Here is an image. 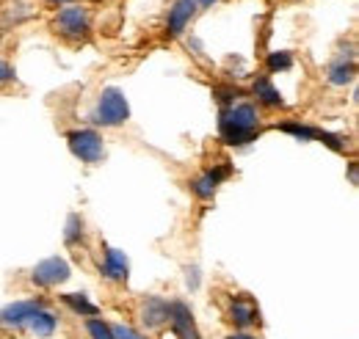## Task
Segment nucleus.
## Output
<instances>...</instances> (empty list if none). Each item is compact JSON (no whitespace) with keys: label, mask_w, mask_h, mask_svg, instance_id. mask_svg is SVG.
Listing matches in <instances>:
<instances>
[{"label":"nucleus","mask_w":359,"mask_h":339,"mask_svg":"<svg viewBox=\"0 0 359 339\" xmlns=\"http://www.w3.org/2000/svg\"><path fill=\"white\" fill-rule=\"evenodd\" d=\"M219 132L229 146H243L260 135V113L252 102L226 105L219 113Z\"/></svg>","instance_id":"1"},{"label":"nucleus","mask_w":359,"mask_h":339,"mask_svg":"<svg viewBox=\"0 0 359 339\" xmlns=\"http://www.w3.org/2000/svg\"><path fill=\"white\" fill-rule=\"evenodd\" d=\"M130 119V105L119 88H105L97 99V108L91 111V122L102 127H119Z\"/></svg>","instance_id":"2"},{"label":"nucleus","mask_w":359,"mask_h":339,"mask_svg":"<svg viewBox=\"0 0 359 339\" xmlns=\"http://www.w3.org/2000/svg\"><path fill=\"white\" fill-rule=\"evenodd\" d=\"M91 25L89 8L83 6H69V8H61L55 17H53V31L69 42H78V39H86Z\"/></svg>","instance_id":"3"},{"label":"nucleus","mask_w":359,"mask_h":339,"mask_svg":"<svg viewBox=\"0 0 359 339\" xmlns=\"http://www.w3.org/2000/svg\"><path fill=\"white\" fill-rule=\"evenodd\" d=\"M67 141H69L72 155H75L81 163H86V166L102 163V158H105V144H102V135H100L97 130H72V132L67 135Z\"/></svg>","instance_id":"4"},{"label":"nucleus","mask_w":359,"mask_h":339,"mask_svg":"<svg viewBox=\"0 0 359 339\" xmlns=\"http://www.w3.org/2000/svg\"><path fill=\"white\" fill-rule=\"evenodd\" d=\"M69 279V265L58 256H50V259H42L34 273H31V282L39 284V287H58Z\"/></svg>","instance_id":"5"},{"label":"nucleus","mask_w":359,"mask_h":339,"mask_svg":"<svg viewBox=\"0 0 359 339\" xmlns=\"http://www.w3.org/2000/svg\"><path fill=\"white\" fill-rule=\"evenodd\" d=\"M39 309H45L42 300H14V303H8L0 312V326H6V328H22V326H28V320Z\"/></svg>","instance_id":"6"},{"label":"nucleus","mask_w":359,"mask_h":339,"mask_svg":"<svg viewBox=\"0 0 359 339\" xmlns=\"http://www.w3.org/2000/svg\"><path fill=\"white\" fill-rule=\"evenodd\" d=\"M169 312H172V303L158 296H149L147 300H141V306H138V317H141V323H144L147 328H161V326H166V323H169Z\"/></svg>","instance_id":"7"},{"label":"nucleus","mask_w":359,"mask_h":339,"mask_svg":"<svg viewBox=\"0 0 359 339\" xmlns=\"http://www.w3.org/2000/svg\"><path fill=\"white\" fill-rule=\"evenodd\" d=\"M194 14H196V3H194V0H175V6L169 8V17H166V31H169V36H175V39L182 36L185 28L191 25Z\"/></svg>","instance_id":"8"},{"label":"nucleus","mask_w":359,"mask_h":339,"mask_svg":"<svg viewBox=\"0 0 359 339\" xmlns=\"http://www.w3.org/2000/svg\"><path fill=\"white\" fill-rule=\"evenodd\" d=\"M229 174H232V169H229V166H216V169H208L205 174H199L196 179H191V191H194L199 199H213V193L219 191V185L224 182Z\"/></svg>","instance_id":"9"},{"label":"nucleus","mask_w":359,"mask_h":339,"mask_svg":"<svg viewBox=\"0 0 359 339\" xmlns=\"http://www.w3.org/2000/svg\"><path fill=\"white\" fill-rule=\"evenodd\" d=\"M169 320H172V328H175V337L177 339H202L199 328H196V323H194L191 309H188L182 300H175V303H172Z\"/></svg>","instance_id":"10"},{"label":"nucleus","mask_w":359,"mask_h":339,"mask_svg":"<svg viewBox=\"0 0 359 339\" xmlns=\"http://www.w3.org/2000/svg\"><path fill=\"white\" fill-rule=\"evenodd\" d=\"M102 273H105L108 279H114V282H128V276H130V262H128V256L122 254L119 249L105 246V249H102Z\"/></svg>","instance_id":"11"},{"label":"nucleus","mask_w":359,"mask_h":339,"mask_svg":"<svg viewBox=\"0 0 359 339\" xmlns=\"http://www.w3.org/2000/svg\"><path fill=\"white\" fill-rule=\"evenodd\" d=\"M229 320H232L238 328H249V326L260 323V309L252 303V298L241 296L229 303Z\"/></svg>","instance_id":"12"},{"label":"nucleus","mask_w":359,"mask_h":339,"mask_svg":"<svg viewBox=\"0 0 359 339\" xmlns=\"http://www.w3.org/2000/svg\"><path fill=\"white\" fill-rule=\"evenodd\" d=\"M255 97H257V102H263V105H269V108H282V105H285V102H282V94L273 88V83H271L266 75L255 81Z\"/></svg>","instance_id":"13"},{"label":"nucleus","mask_w":359,"mask_h":339,"mask_svg":"<svg viewBox=\"0 0 359 339\" xmlns=\"http://www.w3.org/2000/svg\"><path fill=\"white\" fill-rule=\"evenodd\" d=\"M55 326H58V317H55L53 312H47V309H39V312L28 320V328H31L36 337H53Z\"/></svg>","instance_id":"14"},{"label":"nucleus","mask_w":359,"mask_h":339,"mask_svg":"<svg viewBox=\"0 0 359 339\" xmlns=\"http://www.w3.org/2000/svg\"><path fill=\"white\" fill-rule=\"evenodd\" d=\"M61 300H64V306H69L75 314H83V317H97V314H100V306L91 303L83 293H67V296H61Z\"/></svg>","instance_id":"15"},{"label":"nucleus","mask_w":359,"mask_h":339,"mask_svg":"<svg viewBox=\"0 0 359 339\" xmlns=\"http://www.w3.org/2000/svg\"><path fill=\"white\" fill-rule=\"evenodd\" d=\"M354 72H357V69H354V61H351V58H348V61L340 58V61H334L332 69H329V83L332 85L351 83V81H354Z\"/></svg>","instance_id":"16"},{"label":"nucleus","mask_w":359,"mask_h":339,"mask_svg":"<svg viewBox=\"0 0 359 339\" xmlns=\"http://www.w3.org/2000/svg\"><path fill=\"white\" fill-rule=\"evenodd\" d=\"M276 127L282 130V132H287V135H293V138H299V141H315V138H318V127H310V125L282 122V125H276Z\"/></svg>","instance_id":"17"},{"label":"nucleus","mask_w":359,"mask_h":339,"mask_svg":"<svg viewBox=\"0 0 359 339\" xmlns=\"http://www.w3.org/2000/svg\"><path fill=\"white\" fill-rule=\"evenodd\" d=\"M64 240H67V246H78V243L83 240V218H81V215H69V218H67Z\"/></svg>","instance_id":"18"},{"label":"nucleus","mask_w":359,"mask_h":339,"mask_svg":"<svg viewBox=\"0 0 359 339\" xmlns=\"http://www.w3.org/2000/svg\"><path fill=\"white\" fill-rule=\"evenodd\" d=\"M266 67H269V72H287L293 67V55L290 53H271Z\"/></svg>","instance_id":"19"},{"label":"nucleus","mask_w":359,"mask_h":339,"mask_svg":"<svg viewBox=\"0 0 359 339\" xmlns=\"http://www.w3.org/2000/svg\"><path fill=\"white\" fill-rule=\"evenodd\" d=\"M213 94H216V99H219L224 108L226 105H235V102L243 97V91H241V88H235V85H216V88H213Z\"/></svg>","instance_id":"20"},{"label":"nucleus","mask_w":359,"mask_h":339,"mask_svg":"<svg viewBox=\"0 0 359 339\" xmlns=\"http://www.w3.org/2000/svg\"><path fill=\"white\" fill-rule=\"evenodd\" d=\"M86 328H89L91 339H114V331H111V326H108V323H102V320H97V317H89Z\"/></svg>","instance_id":"21"},{"label":"nucleus","mask_w":359,"mask_h":339,"mask_svg":"<svg viewBox=\"0 0 359 339\" xmlns=\"http://www.w3.org/2000/svg\"><path fill=\"white\" fill-rule=\"evenodd\" d=\"M315 141H323L329 149L334 152H346V138L343 135H334V132H326V130H318V138Z\"/></svg>","instance_id":"22"},{"label":"nucleus","mask_w":359,"mask_h":339,"mask_svg":"<svg viewBox=\"0 0 359 339\" xmlns=\"http://www.w3.org/2000/svg\"><path fill=\"white\" fill-rule=\"evenodd\" d=\"M111 331H114V339H147L130 326H111Z\"/></svg>","instance_id":"23"},{"label":"nucleus","mask_w":359,"mask_h":339,"mask_svg":"<svg viewBox=\"0 0 359 339\" xmlns=\"http://www.w3.org/2000/svg\"><path fill=\"white\" fill-rule=\"evenodd\" d=\"M11 78H14V72H11V67H8L6 61H0V83H3V81H11Z\"/></svg>","instance_id":"24"},{"label":"nucleus","mask_w":359,"mask_h":339,"mask_svg":"<svg viewBox=\"0 0 359 339\" xmlns=\"http://www.w3.org/2000/svg\"><path fill=\"white\" fill-rule=\"evenodd\" d=\"M188 284H191V287H196V284H199V276H196V268H194V270H188Z\"/></svg>","instance_id":"25"},{"label":"nucleus","mask_w":359,"mask_h":339,"mask_svg":"<svg viewBox=\"0 0 359 339\" xmlns=\"http://www.w3.org/2000/svg\"><path fill=\"white\" fill-rule=\"evenodd\" d=\"M348 177H351V182L357 185V166H354V163H351V171H348Z\"/></svg>","instance_id":"26"},{"label":"nucleus","mask_w":359,"mask_h":339,"mask_svg":"<svg viewBox=\"0 0 359 339\" xmlns=\"http://www.w3.org/2000/svg\"><path fill=\"white\" fill-rule=\"evenodd\" d=\"M226 339H257V337H252V334H232V337Z\"/></svg>","instance_id":"27"},{"label":"nucleus","mask_w":359,"mask_h":339,"mask_svg":"<svg viewBox=\"0 0 359 339\" xmlns=\"http://www.w3.org/2000/svg\"><path fill=\"white\" fill-rule=\"evenodd\" d=\"M47 3H53V6H67V3H75V0H47Z\"/></svg>","instance_id":"28"},{"label":"nucleus","mask_w":359,"mask_h":339,"mask_svg":"<svg viewBox=\"0 0 359 339\" xmlns=\"http://www.w3.org/2000/svg\"><path fill=\"white\" fill-rule=\"evenodd\" d=\"M194 3H205V6H213V3H219V0H194Z\"/></svg>","instance_id":"29"}]
</instances>
